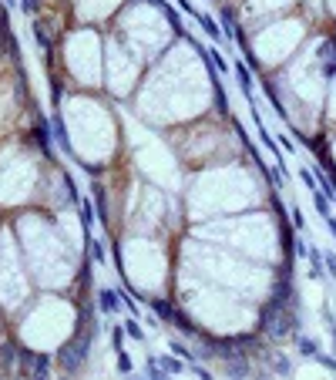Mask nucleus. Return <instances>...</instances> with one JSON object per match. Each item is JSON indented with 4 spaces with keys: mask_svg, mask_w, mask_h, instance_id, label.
I'll list each match as a JSON object with an SVG mask.
<instances>
[{
    "mask_svg": "<svg viewBox=\"0 0 336 380\" xmlns=\"http://www.w3.org/2000/svg\"><path fill=\"white\" fill-rule=\"evenodd\" d=\"M296 306H286L279 299H269V306L262 310V330L269 333L272 340H286L289 333L296 330Z\"/></svg>",
    "mask_w": 336,
    "mask_h": 380,
    "instance_id": "nucleus-1",
    "label": "nucleus"
},
{
    "mask_svg": "<svg viewBox=\"0 0 336 380\" xmlns=\"http://www.w3.org/2000/svg\"><path fill=\"white\" fill-rule=\"evenodd\" d=\"M94 323H91L88 320V326H81V333H78V340H74V343H67L64 350H61V367H64V370H78L81 364H84V357H88V350H91V340H94Z\"/></svg>",
    "mask_w": 336,
    "mask_h": 380,
    "instance_id": "nucleus-2",
    "label": "nucleus"
},
{
    "mask_svg": "<svg viewBox=\"0 0 336 380\" xmlns=\"http://www.w3.org/2000/svg\"><path fill=\"white\" fill-rule=\"evenodd\" d=\"M20 360H24V370H34L37 377H47V357H44V353H31V350H20Z\"/></svg>",
    "mask_w": 336,
    "mask_h": 380,
    "instance_id": "nucleus-3",
    "label": "nucleus"
},
{
    "mask_svg": "<svg viewBox=\"0 0 336 380\" xmlns=\"http://www.w3.org/2000/svg\"><path fill=\"white\" fill-rule=\"evenodd\" d=\"M51 135H54V141L61 145V152L71 155V141H67V128H64V122H61V114L51 118Z\"/></svg>",
    "mask_w": 336,
    "mask_h": 380,
    "instance_id": "nucleus-4",
    "label": "nucleus"
},
{
    "mask_svg": "<svg viewBox=\"0 0 336 380\" xmlns=\"http://www.w3.org/2000/svg\"><path fill=\"white\" fill-rule=\"evenodd\" d=\"M81 229H84V235H91V229H94V222H98V216H94V205L88 202V199H81Z\"/></svg>",
    "mask_w": 336,
    "mask_h": 380,
    "instance_id": "nucleus-5",
    "label": "nucleus"
},
{
    "mask_svg": "<svg viewBox=\"0 0 336 380\" xmlns=\"http://www.w3.org/2000/svg\"><path fill=\"white\" fill-rule=\"evenodd\" d=\"M98 306H101V313H111V310H118V306H121V293L101 290V293H98Z\"/></svg>",
    "mask_w": 336,
    "mask_h": 380,
    "instance_id": "nucleus-6",
    "label": "nucleus"
},
{
    "mask_svg": "<svg viewBox=\"0 0 336 380\" xmlns=\"http://www.w3.org/2000/svg\"><path fill=\"white\" fill-rule=\"evenodd\" d=\"M155 360H158V367H161V370H165V373H182V370H188V364H185V360H182V357H155Z\"/></svg>",
    "mask_w": 336,
    "mask_h": 380,
    "instance_id": "nucleus-7",
    "label": "nucleus"
},
{
    "mask_svg": "<svg viewBox=\"0 0 336 380\" xmlns=\"http://www.w3.org/2000/svg\"><path fill=\"white\" fill-rule=\"evenodd\" d=\"M152 310H155V316H158L161 323H172V320H175V306H172L168 299H152Z\"/></svg>",
    "mask_w": 336,
    "mask_h": 380,
    "instance_id": "nucleus-8",
    "label": "nucleus"
},
{
    "mask_svg": "<svg viewBox=\"0 0 336 380\" xmlns=\"http://www.w3.org/2000/svg\"><path fill=\"white\" fill-rule=\"evenodd\" d=\"M195 20H199V24H202V31H205L208 37H212V41H219V37H222V31H219V24H215V20H212V17H208V14H199V10H195Z\"/></svg>",
    "mask_w": 336,
    "mask_h": 380,
    "instance_id": "nucleus-9",
    "label": "nucleus"
},
{
    "mask_svg": "<svg viewBox=\"0 0 336 380\" xmlns=\"http://www.w3.org/2000/svg\"><path fill=\"white\" fill-rule=\"evenodd\" d=\"M235 78H239V84H242V94L252 98V78H249V71H246V61L235 64Z\"/></svg>",
    "mask_w": 336,
    "mask_h": 380,
    "instance_id": "nucleus-10",
    "label": "nucleus"
},
{
    "mask_svg": "<svg viewBox=\"0 0 336 380\" xmlns=\"http://www.w3.org/2000/svg\"><path fill=\"white\" fill-rule=\"evenodd\" d=\"M168 350H172V353H175V357H182L185 364H192V360H195V353H192V350H188V347H185L182 340H168Z\"/></svg>",
    "mask_w": 336,
    "mask_h": 380,
    "instance_id": "nucleus-11",
    "label": "nucleus"
},
{
    "mask_svg": "<svg viewBox=\"0 0 336 380\" xmlns=\"http://www.w3.org/2000/svg\"><path fill=\"white\" fill-rule=\"evenodd\" d=\"M296 343H299V353H303V357H316V353H320V347H316V340H313V337H296Z\"/></svg>",
    "mask_w": 336,
    "mask_h": 380,
    "instance_id": "nucleus-12",
    "label": "nucleus"
},
{
    "mask_svg": "<svg viewBox=\"0 0 336 380\" xmlns=\"http://www.w3.org/2000/svg\"><path fill=\"white\" fill-rule=\"evenodd\" d=\"M313 202H316V212H320V216H323V219H326V216H329V202H326V195H323V192H320V188H316V192H313Z\"/></svg>",
    "mask_w": 336,
    "mask_h": 380,
    "instance_id": "nucleus-13",
    "label": "nucleus"
},
{
    "mask_svg": "<svg viewBox=\"0 0 336 380\" xmlns=\"http://www.w3.org/2000/svg\"><path fill=\"white\" fill-rule=\"evenodd\" d=\"M114 353H118V370H121V373H131V370H135V364H131L128 353H121V350H114Z\"/></svg>",
    "mask_w": 336,
    "mask_h": 380,
    "instance_id": "nucleus-14",
    "label": "nucleus"
},
{
    "mask_svg": "<svg viewBox=\"0 0 336 380\" xmlns=\"http://www.w3.org/2000/svg\"><path fill=\"white\" fill-rule=\"evenodd\" d=\"M125 333H128L131 340H145V333H141V326H138V320H128V323H125Z\"/></svg>",
    "mask_w": 336,
    "mask_h": 380,
    "instance_id": "nucleus-15",
    "label": "nucleus"
},
{
    "mask_svg": "<svg viewBox=\"0 0 336 380\" xmlns=\"http://www.w3.org/2000/svg\"><path fill=\"white\" fill-rule=\"evenodd\" d=\"M94 199H98V216L108 219V205H104V188H101V185L94 188Z\"/></svg>",
    "mask_w": 336,
    "mask_h": 380,
    "instance_id": "nucleus-16",
    "label": "nucleus"
},
{
    "mask_svg": "<svg viewBox=\"0 0 336 380\" xmlns=\"http://www.w3.org/2000/svg\"><path fill=\"white\" fill-rule=\"evenodd\" d=\"M51 84H54V88H51V98H54V105H61V98H64V84L57 81V78H51Z\"/></svg>",
    "mask_w": 336,
    "mask_h": 380,
    "instance_id": "nucleus-17",
    "label": "nucleus"
},
{
    "mask_svg": "<svg viewBox=\"0 0 336 380\" xmlns=\"http://www.w3.org/2000/svg\"><path fill=\"white\" fill-rule=\"evenodd\" d=\"M299 178H303V185L309 188V192H316V188H320V185H316V178H313V175H309V172H306V169H299Z\"/></svg>",
    "mask_w": 336,
    "mask_h": 380,
    "instance_id": "nucleus-18",
    "label": "nucleus"
},
{
    "mask_svg": "<svg viewBox=\"0 0 336 380\" xmlns=\"http://www.w3.org/2000/svg\"><path fill=\"white\" fill-rule=\"evenodd\" d=\"M91 256H94L98 263H104V256H108V252H104V243H98V239H94V243H91Z\"/></svg>",
    "mask_w": 336,
    "mask_h": 380,
    "instance_id": "nucleus-19",
    "label": "nucleus"
},
{
    "mask_svg": "<svg viewBox=\"0 0 336 380\" xmlns=\"http://www.w3.org/2000/svg\"><path fill=\"white\" fill-rule=\"evenodd\" d=\"M313 360H316V364H323L326 370H336V360H333V357H326V353H316Z\"/></svg>",
    "mask_w": 336,
    "mask_h": 380,
    "instance_id": "nucleus-20",
    "label": "nucleus"
},
{
    "mask_svg": "<svg viewBox=\"0 0 336 380\" xmlns=\"http://www.w3.org/2000/svg\"><path fill=\"white\" fill-rule=\"evenodd\" d=\"M272 367H276L279 373H289V370H293V364H289L286 357H276V360H272Z\"/></svg>",
    "mask_w": 336,
    "mask_h": 380,
    "instance_id": "nucleus-21",
    "label": "nucleus"
},
{
    "mask_svg": "<svg viewBox=\"0 0 336 380\" xmlns=\"http://www.w3.org/2000/svg\"><path fill=\"white\" fill-rule=\"evenodd\" d=\"M121 299H125V306H128V310H131V313H135V316H138V303H135V296H131V293H128V290H121Z\"/></svg>",
    "mask_w": 336,
    "mask_h": 380,
    "instance_id": "nucleus-22",
    "label": "nucleus"
},
{
    "mask_svg": "<svg viewBox=\"0 0 336 380\" xmlns=\"http://www.w3.org/2000/svg\"><path fill=\"white\" fill-rule=\"evenodd\" d=\"M323 263H326L329 276H333V279H336V252H326V256H323Z\"/></svg>",
    "mask_w": 336,
    "mask_h": 380,
    "instance_id": "nucleus-23",
    "label": "nucleus"
},
{
    "mask_svg": "<svg viewBox=\"0 0 336 380\" xmlns=\"http://www.w3.org/2000/svg\"><path fill=\"white\" fill-rule=\"evenodd\" d=\"M289 216H293V222H296V229H306V219H303V209H296V205H293V212H289Z\"/></svg>",
    "mask_w": 336,
    "mask_h": 380,
    "instance_id": "nucleus-24",
    "label": "nucleus"
},
{
    "mask_svg": "<svg viewBox=\"0 0 336 380\" xmlns=\"http://www.w3.org/2000/svg\"><path fill=\"white\" fill-rule=\"evenodd\" d=\"M37 7H40V0H20V10H24V14H34Z\"/></svg>",
    "mask_w": 336,
    "mask_h": 380,
    "instance_id": "nucleus-25",
    "label": "nucleus"
},
{
    "mask_svg": "<svg viewBox=\"0 0 336 380\" xmlns=\"http://www.w3.org/2000/svg\"><path fill=\"white\" fill-rule=\"evenodd\" d=\"M34 37H37V44H40V48H47V37H44V27H37V24H34Z\"/></svg>",
    "mask_w": 336,
    "mask_h": 380,
    "instance_id": "nucleus-26",
    "label": "nucleus"
},
{
    "mask_svg": "<svg viewBox=\"0 0 336 380\" xmlns=\"http://www.w3.org/2000/svg\"><path fill=\"white\" fill-rule=\"evenodd\" d=\"M175 4H178V7H182V14H192V17H195V7H192V4H188V0H175Z\"/></svg>",
    "mask_w": 336,
    "mask_h": 380,
    "instance_id": "nucleus-27",
    "label": "nucleus"
},
{
    "mask_svg": "<svg viewBox=\"0 0 336 380\" xmlns=\"http://www.w3.org/2000/svg\"><path fill=\"white\" fill-rule=\"evenodd\" d=\"M111 343H114V350L121 347V330H118V326H114V330H111Z\"/></svg>",
    "mask_w": 336,
    "mask_h": 380,
    "instance_id": "nucleus-28",
    "label": "nucleus"
}]
</instances>
